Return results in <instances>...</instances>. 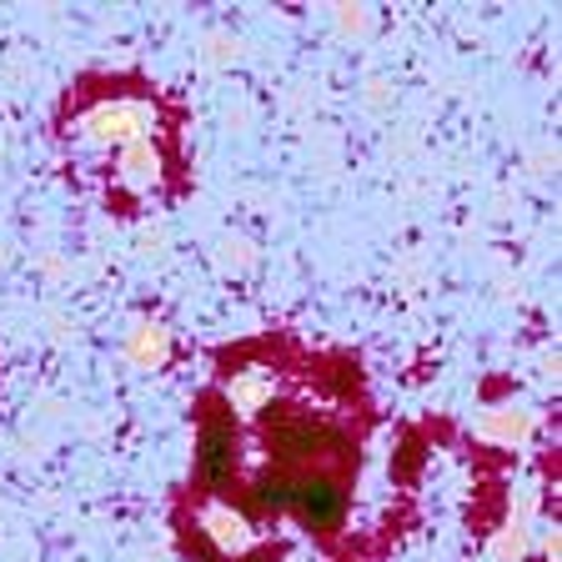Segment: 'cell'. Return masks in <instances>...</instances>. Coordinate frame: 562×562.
<instances>
[{
    "mask_svg": "<svg viewBox=\"0 0 562 562\" xmlns=\"http://www.w3.org/2000/svg\"><path fill=\"white\" fill-rule=\"evenodd\" d=\"M181 131V111L161 95V86L126 70H91L76 86H66L56 105V140L70 166L101 171L111 156L146 136Z\"/></svg>",
    "mask_w": 562,
    "mask_h": 562,
    "instance_id": "obj_2",
    "label": "cell"
},
{
    "mask_svg": "<svg viewBox=\"0 0 562 562\" xmlns=\"http://www.w3.org/2000/svg\"><path fill=\"white\" fill-rule=\"evenodd\" d=\"M382 412L351 351L257 331L211 357L196 457L171 507L187 562H376L402 487L376 462Z\"/></svg>",
    "mask_w": 562,
    "mask_h": 562,
    "instance_id": "obj_1",
    "label": "cell"
},
{
    "mask_svg": "<svg viewBox=\"0 0 562 562\" xmlns=\"http://www.w3.org/2000/svg\"><path fill=\"white\" fill-rule=\"evenodd\" d=\"M482 437H497V442H522L532 417L527 412H513V407H497V412H482Z\"/></svg>",
    "mask_w": 562,
    "mask_h": 562,
    "instance_id": "obj_4",
    "label": "cell"
},
{
    "mask_svg": "<svg viewBox=\"0 0 562 562\" xmlns=\"http://www.w3.org/2000/svg\"><path fill=\"white\" fill-rule=\"evenodd\" d=\"M126 357H131V367H140V372H156V367H166V357H171V337H166L161 322H131Z\"/></svg>",
    "mask_w": 562,
    "mask_h": 562,
    "instance_id": "obj_3",
    "label": "cell"
}]
</instances>
